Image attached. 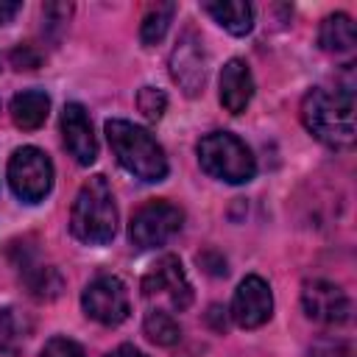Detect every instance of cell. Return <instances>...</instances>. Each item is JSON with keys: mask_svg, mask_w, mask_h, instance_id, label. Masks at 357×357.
Returning a JSON list of instances; mask_svg holds the SVG:
<instances>
[{"mask_svg": "<svg viewBox=\"0 0 357 357\" xmlns=\"http://www.w3.org/2000/svg\"><path fill=\"white\" fill-rule=\"evenodd\" d=\"M22 11V3L17 0H0V25H8Z\"/></svg>", "mask_w": 357, "mask_h": 357, "instance_id": "obj_24", "label": "cell"}, {"mask_svg": "<svg viewBox=\"0 0 357 357\" xmlns=\"http://www.w3.org/2000/svg\"><path fill=\"white\" fill-rule=\"evenodd\" d=\"M145 335L151 343L156 346H173L181 340V326L176 324V318L165 310H151L145 315Z\"/></svg>", "mask_w": 357, "mask_h": 357, "instance_id": "obj_18", "label": "cell"}, {"mask_svg": "<svg viewBox=\"0 0 357 357\" xmlns=\"http://www.w3.org/2000/svg\"><path fill=\"white\" fill-rule=\"evenodd\" d=\"M70 229L81 243L89 245L112 243V237L117 234V206L106 176H92L81 184L73 201Z\"/></svg>", "mask_w": 357, "mask_h": 357, "instance_id": "obj_3", "label": "cell"}, {"mask_svg": "<svg viewBox=\"0 0 357 357\" xmlns=\"http://www.w3.org/2000/svg\"><path fill=\"white\" fill-rule=\"evenodd\" d=\"M254 98V78L243 59H231L220 70V103L226 112L240 114Z\"/></svg>", "mask_w": 357, "mask_h": 357, "instance_id": "obj_13", "label": "cell"}, {"mask_svg": "<svg viewBox=\"0 0 357 357\" xmlns=\"http://www.w3.org/2000/svg\"><path fill=\"white\" fill-rule=\"evenodd\" d=\"M137 106H139V112L148 117V120H162V114H165V109H167V95L162 92V89H156V86H142L139 92H137Z\"/></svg>", "mask_w": 357, "mask_h": 357, "instance_id": "obj_21", "label": "cell"}, {"mask_svg": "<svg viewBox=\"0 0 357 357\" xmlns=\"http://www.w3.org/2000/svg\"><path fill=\"white\" fill-rule=\"evenodd\" d=\"M170 75L173 81L184 89V95L195 98L206 81V56H204V47H201V39L195 33H184L173 53H170Z\"/></svg>", "mask_w": 357, "mask_h": 357, "instance_id": "obj_11", "label": "cell"}, {"mask_svg": "<svg viewBox=\"0 0 357 357\" xmlns=\"http://www.w3.org/2000/svg\"><path fill=\"white\" fill-rule=\"evenodd\" d=\"M22 346V335L17 326V318L11 310L0 307V354L3 357H14Z\"/></svg>", "mask_w": 357, "mask_h": 357, "instance_id": "obj_20", "label": "cell"}, {"mask_svg": "<svg viewBox=\"0 0 357 357\" xmlns=\"http://www.w3.org/2000/svg\"><path fill=\"white\" fill-rule=\"evenodd\" d=\"M81 307L84 312L103 324V326H117L128 318L131 304H128V290L117 276H98L92 279L84 293H81Z\"/></svg>", "mask_w": 357, "mask_h": 357, "instance_id": "obj_8", "label": "cell"}, {"mask_svg": "<svg viewBox=\"0 0 357 357\" xmlns=\"http://www.w3.org/2000/svg\"><path fill=\"white\" fill-rule=\"evenodd\" d=\"M142 296L148 301H156V304L165 301L176 312H181V310H187L192 304V284H190V279H187L178 257L167 254V257H162L145 273V279H142Z\"/></svg>", "mask_w": 357, "mask_h": 357, "instance_id": "obj_7", "label": "cell"}, {"mask_svg": "<svg viewBox=\"0 0 357 357\" xmlns=\"http://www.w3.org/2000/svg\"><path fill=\"white\" fill-rule=\"evenodd\" d=\"M318 45L326 50V53H351L354 45H357V31H354V22L349 14H329L324 22H321V31H318Z\"/></svg>", "mask_w": 357, "mask_h": 357, "instance_id": "obj_16", "label": "cell"}, {"mask_svg": "<svg viewBox=\"0 0 357 357\" xmlns=\"http://www.w3.org/2000/svg\"><path fill=\"white\" fill-rule=\"evenodd\" d=\"M8 184L11 192L25 204H39L53 187V162L45 151L22 145L8 159Z\"/></svg>", "mask_w": 357, "mask_h": 357, "instance_id": "obj_5", "label": "cell"}, {"mask_svg": "<svg viewBox=\"0 0 357 357\" xmlns=\"http://www.w3.org/2000/svg\"><path fill=\"white\" fill-rule=\"evenodd\" d=\"M61 137H64V145H67L70 156L78 165H92L95 162L98 142H95V134H92L89 114L81 103H67L64 106V112H61Z\"/></svg>", "mask_w": 357, "mask_h": 357, "instance_id": "obj_12", "label": "cell"}, {"mask_svg": "<svg viewBox=\"0 0 357 357\" xmlns=\"http://www.w3.org/2000/svg\"><path fill=\"white\" fill-rule=\"evenodd\" d=\"M304 128L329 148L354 145V92L351 86H315L301 100Z\"/></svg>", "mask_w": 357, "mask_h": 357, "instance_id": "obj_1", "label": "cell"}, {"mask_svg": "<svg viewBox=\"0 0 357 357\" xmlns=\"http://www.w3.org/2000/svg\"><path fill=\"white\" fill-rule=\"evenodd\" d=\"M39 357H84V349L70 337H50L42 346Z\"/></svg>", "mask_w": 357, "mask_h": 357, "instance_id": "obj_22", "label": "cell"}, {"mask_svg": "<svg viewBox=\"0 0 357 357\" xmlns=\"http://www.w3.org/2000/svg\"><path fill=\"white\" fill-rule=\"evenodd\" d=\"M106 357H145V354H142L139 349H134V346H128V343H126V346H117L114 351H109Z\"/></svg>", "mask_w": 357, "mask_h": 357, "instance_id": "obj_25", "label": "cell"}, {"mask_svg": "<svg viewBox=\"0 0 357 357\" xmlns=\"http://www.w3.org/2000/svg\"><path fill=\"white\" fill-rule=\"evenodd\" d=\"M184 223V212L170 201H148L142 204L128 223V237L137 248L165 245L173 234H178Z\"/></svg>", "mask_w": 357, "mask_h": 357, "instance_id": "obj_6", "label": "cell"}, {"mask_svg": "<svg viewBox=\"0 0 357 357\" xmlns=\"http://www.w3.org/2000/svg\"><path fill=\"white\" fill-rule=\"evenodd\" d=\"M273 312V296L262 276H245L231 298V318L243 329L262 326Z\"/></svg>", "mask_w": 357, "mask_h": 357, "instance_id": "obj_10", "label": "cell"}, {"mask_svg": "<svg viewBox=\"0 0 357 357\" xmlns=\"http://www.w3.org/2000/svg\"><path fill=\"white\" fill-rule=\"evenodd\" d=\"M198 162L204 173L229 184H245L257 173V162L245 142L229 131H212L198 142Z\"/></svg>", "mask_w": 357, "mask_h": 357, "instance_id": "obj_4", "label": "cell"}, {"mask_svg": "<svg viewBox=\"0 0 357 357\" xmlns=\"http://www.w3.org/2000/svg\"><path fill=\"white\" fill-rule=\"evenodd\" d=\"M106 139L117 162L139 181H162L167 176V156L148 128L131 120H106Z\"/></svg>", "mask_w": 357, "mask_h": 357, "instance_id": "obj_2", "label": "cell"}, {"mask_svg": "<svg viewBox=\"0 0 357 357\" xmlns=\"http://www.w3.org/2000/svg\"><path fill=\"white\" fill-rule=\"evenodd\" d=\"M176 14V3H162V6H153L145 17H142V25H139V39L145 47L162 42V36L167 33V25Z\"/></svg>", "mask_w": 357, "mask_h": 357, "instance_id": "obj_19", "label": "cell"}, {"mask_svg": "<svg viewBox=\"0 0 357 357\" xmlns=\"http://www.w3.org/2000/svg\"><path fill=\"white\" fill-rule=\"evenodd\" d=\"M301 304H304V312L312 321L326 324V326L346 324L349 315H351L349 296L335 282H326V279H310V282H304Z\"/></svg>", "mask_w": 357, "mask_h": 357, "instance_id": "obj_9", "label": "cell"}, {"mask_svg": "<svg viewBox=\"0 0 357 357\" xmlns=\"http://www.w3.org/2000/svg\"><path fill=\"white\" fill-rule=\"evenodd\" d=\"M22 282L28 287V293L33 298H42V301H50V298H59L61 287H64V279L61 273L53 268V265H33V262H22Z\"/></svg>", "mask_w": 357, "mask_h": 357, "instance_id": "obj_17", "label": "cell"}, {"mask_svg": "<svg viewBox=\"0 0 357 357\" xmlns=\"http://www.w3.org/2000/svg\"><path fill=\"white\" fill-rule=\"evenodd\" d=\"M204 11L229 33L245 36L254 25V8L243 0H218V3H204Z\"/></svg>", "mask_w": 357, "mask_h": 357, "instance_id": "obj_15", "label": "cell"}, {"mask_svg": "<svg viewBox=\"0 0 357 357\" xmlns=\"http://www.w3.org/2000/svg\"><path fill=\"white\" fill-rule=\"evenodd\" d=\"M39 53L31 47V45H20V47H14L11 50V64L17 67V70H36L39 67Z\"/></svg>", "mask_w": 357, "mask_h": 357, "instance_id": "obj_23", "label": "cell"}, {"mask_svg": "<svg viewBox=\"0 0 357 357\" xmlns=\"http://www.w3.org/2000/svg\"><path fill=\"white\" fill-rule=\"evenodd\" d=\"M11 120L17 128L22 131H36L45 120H47V112H50V98L42 92V89H25V92H17L11 98Z\"/></svg>", "mask_w": 357, "mask_h": 357, "instance_id": "obj_14", "label": "cell"}]
</instances>
